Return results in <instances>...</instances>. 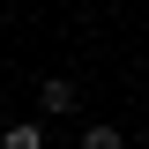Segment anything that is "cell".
<instances>
[{
	"mask_svg": "<svg viewBox=\"0 0 149 149\" xmlns=\"http://www.w3.org/2000/svg\"><path fill=\"white\" fill-rule=\"evenodd\" d=\"M0 149H45V127L37 119H15V127L0 134Z\"/></svg>",
	"mask_w": 149,
	"mask_h": 149,
	"instance_id": "7a4b0ae2",
	"label": "cell"
},
{
	"mask_svg": "<svg viewBox=\"0 0 149 149\" xmlns=\"http://www.w3.org/2000/svg\"><path fill=\"white\" fill-rule=\"evenodd\" d=\"M37 104H45V112H74V82H67V74H45Z\"/></svg>",
	"mask_w": 149,
	"mask_h": 149,
	"instance_id": "6da1fadb",
	"label": "cell"
},
{
	"mask_svg": "<svg viewBox=\"0 0 149 149\" xmlns=\"http://www.w3.org/2000/svg\"><path fill=\"white\" fill-rule=\"evenodd\" d=\"M74 149H127V134H119V127H104V119H97V127H82V142H74Z\"/></svg>",
	"mask_w": 149,
	"mask_h": 149,
	"instance_id": "3957f363",
	"label": "cell"
}]
</instances>
